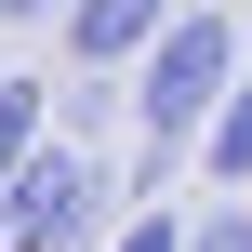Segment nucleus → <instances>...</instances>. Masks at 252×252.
<instances>
[{
    "label": "nucleus",
    "mask_w": 252,
    "mask_h": 252,
    "mask_svg": "<svg viewBox=\"0 0 252 252\" xmlns=\"http://www.w3.org/2000/svg\"><path fill=\"white\" fill-rule=\"evenodd\" d=\"M226 93H239V27L199 0L146 66H133V133H146V173H133V199L159 213V173L186 159V146H213V120H226Z\"/></svg>",
    "instance_id": "1"
},
{
    "label": "nucleus",
    "mask_w": 252,
    "mask_h": 252,
    "mask_svg": "<svg viewBox=\"0 0 252 252\" xmlns=\"http://www.w3.org/2000/svg\"><path fill=\"white\" fill-rule=\"evenodd\" d=\"M93 226H106V173L53 133V146L13 173V199H0V252H80Z\"/></svg>",
    "instance_id": "2"
},
{
    "label": "nucleus",
    "mask_w": 252,
    "mask_h": 252,
    "mask_svg": "<svg viewBox=\"0 0 252 252\" xmlns=\"http://www.w3.org/2000/svg\"><path fill=\"white\" fill-rule=\"evenodd\" d=\"M186 13H199V0H80V13H66V53L106 80V66H146Z\"/></svg>",
    "instance_id": "3"
},
{
    "label": "nucleus",
    "mask_w": 252,
    "mask_h": 252,
    "mask_svg": "<svg viewBox=\"0 0 252 252\" xmlns=\"http://www.w3.org/2000/svg\"><path fill=\"white\" fill-rule=\"evenodd\" d=\"M53 146V93L40 80H0V199H13V173Z\"/></svg>",
    "instance_id": "4"
},
{
    "label": "nucleus",
    "mask_w": 252,
    "mask_h": 252,
    "mask_svg": "<svg viewBox=\"0 0 252 252\" xmlns=\"http://www.w3.org/2000/svg\"><path fill=\"white\" fill-rule=\"evenodd\" d=\"M199 159H213V186H252V80L226 93V120H213V146H199Z\"/></svg>",
    "instance_id": "5"
},
{
    "label": "nucleus",
    "mask_w": 252,
    "mask_h": 252,
    "mask_svg": "<svg viewBox=\"0 0 252 252\" xmlns=\"http://www.w3.org/2000/svg\"><path fill=\"white\" fill-rule=\"evenodd\" d=\"M186 239H199L186 213H120V239H106V252H186Z\"/></svg>",
    "instance_id": "6"
},
{
    "label": "nucleus",
    "mask_w": 252,
    "mask_h": 252,
    "mask_svg": "<svg viewBox=\"0 0 252 252\" xmlns=\"http://www.w3.org/2000/svg\"><path fill=\"white\" fill-rule=\"evenodd\" d=\"M186 252H252V213H213V226H199Z\"/></svg>",
    "instance_id": "7"
},
{
    "label": "nucleus",
    "mask_w": 252,
    "mask_h": 252,
    "mask_svg": "<svg viewBox=\"0 0 252 252\" xmlns=\"http://www.w3.org/2000/svg\"><path fill=\"white\" fill-rule=\"evenodd\" d=\"M53 13H80V0H0V27H53Z\"/></svg>",
    "instance_id": "8"
}]
</instances>
